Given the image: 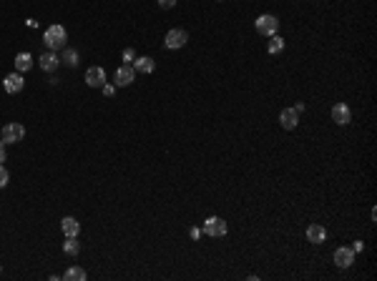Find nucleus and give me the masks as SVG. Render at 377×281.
I'll list each match as a JSON object with an SVG mask.
<instances>
[{"mask_svg":"<svg viewBox=\"0 0 377 281\" xmlns=\"http://www.w3.org/2000/svg\"><path fill=\"white\" fill-rule=\"evenodd\" d=\"M65 40H68V33H65L63 25H51V28H46V33H43V43H46L51 51H61V48L65 46Z\"/></svg>","mask_w":377,"mask_h":281,"instance_id":"1","label":"nucleus"},{"mask_svg":"<svg viewBox=\"0 0 377 281\" xmlns=\"http://www.w3.org/2000/svg\"><path fill=\"white\" fill-rule=\"evenodd\" d=\"M206 236H211V238H221V236H226V221L224 219H219V216H209L206 221H204V228H201Z\"/></svg>","mask_w":377,"mask_h":281,"instance_id":"2","label":"nucleus"},{"mask_svg":"<svg viewBox=\"0 0 377 281\" xmlns=\"http://www.w3.org/2000/svg\"><path fill=\"white\" fill-rule=\"evenodd\" d=\"M254 25H256V33H261V35H274V33L279 30V20H277L274 15H269V13L259 15V18L254 20Z\"/></svg>","mask_w":377,"mask_h":281,"instance_id":"3","label":"nucleus"},{"mask_svg":"<svg viewBox=\"0 0 377 281\" xmlns=\"http://www.w3.org/2000/svg\"><path fill=\"white\" fill-rule=\"evenodd\" d=\"M164 43H166V48H171V51L184 48V46L188 43V33H186V30H181V28H174V30H169V33H166Z\"/></svg>","mask_w":377,"mask_h":281,"instance_id":"4","label":"nucleus"},{"mask_svg":"<svg viewBox=\"0 0 377 281\" xmlns=\"http://www.w3.org/2000/svg\"><path fill=\"white\" fill-rule=\"evenodd\" d=\"M0 138H3V143H20L25 138V128L20 123H8L3 133H0Z\"/></svg>","mask_w":377,"mask_h":281,"instance_id":"5","label":"nucleus"},{"mask_svg":"<svg viewBox=\"0 0 377 281\" xmlns=\"http://www.w3.org/2000/svg\"><path fill=\"white\" fill-rule=\"evenodd\" d=\"M332 120H334L337 126H347L350 120H352V111H350V106H345V103L332 106Z\"/></svg>","mask_w":377,"mask_h":281,"instance_id":"6","label":"nucleus"},{"mask_svg":"<svg viewBox=\"0 0 377 281\" xmlns=\"http://www.w3.org/2000/svg\"><path fill=\"white\" fill-rule=\"evenodd\" d=\"M86 83H88L91 88H101V86L106 83V70H103L101 65H91V68L86 70Z\"/></svg>","mask_w":377,"mask_h":281,"instance_id":"7","label":"nucleus"},{"mask_svg":"<svg viewBox=\"0 0 377 281\" xmlns=\"http://www.w3.org/2000/svg\"><path fill=\"white\" fill-rule=\"evenodd\" d=\"M136 80V70H133V65H128V63H124L119 70H116V86H121V88H126V86H131Z\"/></svg>","mask_w":377,"mask_h":281,"instance_id":"8","label":"nucleus"},{"mask_svg":"<svg viewBox=\"0 0 377 281\" xmlns=\"http://www.w3.org/2000/svg\"><path fill=\"white\" fill-rule=\"evenodd\" d=\"M352 261H355V251H352L350 246H339V249L334 251V264H337L339 269H350Z\"/></svg>","mask_w":377,"mask_h":281,"instance_id":"9","label":"nucleus"},{"mask_svg":"<svg viewBox=\"0 0 377 281\" xmlns=\"http://www.w3.org/2000/svg\"><path fill=\"white\" fill-rule=\"evenodd\" d=\"M23 86H25V80H23V75L15 70V73H10V75H5V80H3V88H5V93H20L23 91Z\"/></svg>","mask_w":377,"mask_h":281,"instance_id":"10","label":"nucleus"},{"mask_svg":"<svg viewBox=\"0 0 377 281\" xmlns=\"http://www.w3.org/2000/svg\"><path fill=\"white\" fill-rule=\"evenodd\" d=\"M279 123H282V128H287V131L297 128V123H299V113H297L294 108H284V111L279 113Z\"/></svg>","mask_w":377,"mask_h":281,"instance_id":"11","label":"nucleus"},{"mask_svg":"<svg viewBox=\"0 0 377 281\" xmlns=\"http://www.w3.org/2000/svg\"><path fill=\"white\" fill-rule=\"evenodd\" d=\"M58 65H61V58L56 56V51H48V53H43V56H41V70L53 73Z\"/></svg>","mask_w":377,"mask_h":281,"instance_id":"12","label":"nucleus"},{"mask_svg":"<svg viewBox=\"0 0 377 281\" xmlns=\"http://www.w3.org/2000/svg\"><path fill=\"white\" fill-rule=\"evenodd\" d=\"M154 68H156L154 58H148V56L133 58V70H136V73H154Z\"/></svg>","mask_w":377,"mask_h":281,"instance_id":"13","label":"nucleus"},{"mask_svg":"<svg viewBox=\"0 0 377 281\" xmlns=\"http://www.w3.org/2000/svg\"><path fill=\"white\" fill-rule=\"evenodd\" d=\"M324 238H327V231H324V226H319V224H312V226L307 228V241H310V244H322Z\"/></svg>","mask_w":377,"mask_h":281,"instance_id":"14","label":"nucleus"},{"mask_svg":"<svg viewBox=\"0 0 377 281\" xmlns=\"http://www.w3.org/2000/svg\"><path fill=\"white\" fill-rule=\"evenodd\" d=\"M61 228H63L65 238H68V236H78V233H81V224L75 221L73 216H65V219L61 221Z\"/></svg>","mask_w":377,"mask_h":281,"instance_id":"15","label":"nucleus"},{"mask_svg":"<svg viewBox=\"0 0 377 281\" xmlns=\"http://www.w3.org/2000/svg\"><path fill=\"white\" fill-rule=\"evenodd\" d=\"M33 68V56L30 53H18V58H15V70L18 73H25V70H30Z\"/></svg>","mask_w":377,"mask_h":281,"instance_id":"16","label":"nucleus"},{"mask_svg":"<svg viewBox=\"0 0 377 281\" xmlns=\"http://www.w3.org/2000/svg\"><path fill=\"white\" fill-rule=\"evenodd\" d=\"M63 281H86V271L81 266H70L65 274H63Z\"/></svg>","mask_w":377,"mask_h":281,"instance_id":"17","label":"nucleus"},{"mask_svg":"<svg viewBox=\"0 0 377 281\" xmlns=\"http://www.w3.org/2000/svg\"><path fill=\"white\" fill-rule=\"evenodd\" d=\"M267 51L272 53V56H277V53H282L284 51V40H282V35H269V46H267Z\"/></svg>","mask_w":377,"mask_h":281,"instance_id":"18","label":"nucleus"},{"mask_svg":"<svg viewBox=\"0 0 377 281\" xmlns=\"http://www.w3.org/2000/svg\"><path fill=\"white\" fill-rule=\"evenodd\" d=\"M63 251L68 254V256H75L81 251V241H75V236H68V241L63 244Z\"/></svg>","mask_w":377,"mask_h":281,"instance_id":"19","label":"nucleus"},{"mask_svg":"<svg viewBox=\"0 0 377 281\" xmlns=\"http://www.w3.org/2000/svg\"><path fill=\"white\" fill-rule=\"evenodd\" d=\"M68 68H75V65H78V51H73V48H68L65 53H63V58H61Z\"/></svg>","mask_w":377,"mask_h":281,"instance_id":"20","label":"nucleus"},{"mask_svg":"<svg viewBox=\"0 0 377 281\" xmlns=\"http://www.w3.org/2000/svg\"><path fill=\"white\" fill-rule=\"evenodd\" d=\"M8 181H10V173H8V169H5L3 164H0V188H5Z\"/></svg>","mask_w":377,"mask_h":281,"instance_id":"21","label":"nucleus"},{"mask_svg":"<svg viewBox=\"0 0 377 281\" xmlns=\"http://www.w3.org/2000/svg\"><path fill=\"white\" fill-rule=\"evenodd\" d=\"M101 88H103V96H108V98H111L113 93H116V83H103Z\"/></svg>","mask_w":377,"mask_h":281,"instance_id":"22","label":"nucleus"},{"mask_svg":"<svg viewBox=\"0 0 377 281\" xmlns=\"http://www.w3.org/2000/svg\"><path fill=\"white\" fill-rule=\"evenodd\" d=\"M133 58H136L133 48H126V51H124V60H126V63H133Z\"/></svg>","mask_w":377,"mask_h":281,"instance_id":"23","label":"nucleus"},{"mask_svg":"<svg viewBox=\"0 0 377 281\" xmlns=\"http://www.w3.org/2000/svg\"><path fill=\"white\" fill-rule=\"evenodd\" d=\"M159 5H161L164 10H169V8H174V5H176V0H159Z\"/></svg>","mask_w":377,"mask_h":281,"instance_id":"24","label":"nucleus"},{"mask_svg":"<svg viewBox=\"0 0 377 281\" xmlns=\"http://www.w3.org/2000/svg\"><path fill=\"white\" fill-rule=\"evenodd\" d=\"M365 249V244H362V241H355V246H352V251L357 254V251H362Z\"/></svg>","mask_w":377,"mask_h":281,"instance_id":"25","label":"nucleus"},{"mask_svg":"<svg viewBox=\"0 0 377 281\" xmlns=\"http://www.w3.org/2000/svg\"><path fill=\"white\" fill-rule=\"evenodd\" d=\"M5 161V146H3V141H0V164Z\"/></svg>","mask_w":377,"mask_h":281,"instance_id":"26","label":"nucleus"},{"mask_svg":"<svg viewBox=\"0 0 377 281\" xmlns=\"http://www.w3.org/2000/svg\"><path fill=\"white\" fill-rule=\"evenodd\" d=\"M188 233H191V238H199V236H201V228H191Z\"/></svg>","mask_w":377,"mask_h":281,"instance_id":"27","label":"nucleus"}]
</instances>
